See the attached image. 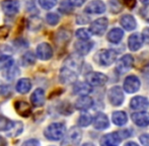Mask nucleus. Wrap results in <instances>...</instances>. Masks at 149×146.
I'll use <instances>...</instances> for the list:
<instances>
[{
	"instance_id": "f257e3e1",
	"label": "nucleus",
	"mask_w": 149,
	"mask_h": 146,
	"mask_svg": "<svg viewBox=\"0 0 149 146\" xmlns=\"http://www.w3.org/2000/svg\"><path fill=\"white\" fill-rule=\"evenodd\" d=\"M131 135L129 130H120L102 136L100 143V146H118L122 140L128 138Z\"/></svg>"
},
{
	"instance_id": "f03ea898",
	"label": "nucleus",
	"mask_w": 149,
	"mask_h": 146,
	"mask_svg": "<svg viewBox=\"0 0 149 146\" xmlns=\"http://www.w3.org/2000/svg\"><path fill=\"white\" fill-rule=\"evenodd\" d=\"M66 133V126L63 123H52L46 128L44 135L51 141H59L64 137Z\"/></svg>"
},
{
	"instance_id": "7ed1b4c3",
	"label": "nucleus",
	"mask_w": 149,
	"mask_h": 146,
	"mask_svg": "<svg viewBox=\"0 0 149 146\" xmlns=\"http://www.w3.org/2000/svg\"><path fill=\"white\" fill-rule=\"evenodd\" d=\"M117 52L114 50H102L96 55V61L102 66H110L116 61Z\"/></svg>"
},
{
	"instance_id": "20e7f679",
	"label": "nucleus",
	"mask_w": 149,
	"mask_h": 146,
	"mask_svg": "<svg viewBox=\"0 0 149 146\" xmlns=\"http://www.w3.org/2000/svg\"><path fill=\"white\" fill-rule=\"evenodd\" d=\"M108 26H109L108 18L100 17L91 22L89 31L91 34L95 35V36H102V35L106 33L107 29H108Z\"/></svg>"
},
{
	"instance_id": "39448f33",
	"label": "nucleus",
	"mask_w": 149,
	"mask_h": 146,
	"mask_svg": "<svg viewBox=\"0 0 149 146\" xmlns=\"http://www.w3.org/2000/svg\"><path fill=\"white\" fill-rule=\"evenodd\" d=\"M108 97L110 103L115 107H119L123 104L124 102V91L120 86H114L109 90Z\"/></svg>"
},
{
	"instance_id": "423d86ee",
	"label": "nucleus",
	"mask_w": 149,
	"mask_h": 146,
	"mask_svg": "<svg viewBox=\"0 0 149 146\" xmlns=\"http://www.w3.org/2000/svg\"><path fill=\"white\" fill-rule=\"evenodd\" d=\"M140 80L136 75H129L124 80V90L128 93H134L140 88Z\"/></svg>"
},
{
	"instance_id": "0eeeda50",
	"label": "nucleus",
	"mask_w": 149,
	"mask_h": 146,
	"mask_svg": "<svg viewBox=\"0 0 149 146\" xmlns=\"http://www.w3.org/2000/svg\"><path fill=\"white\" fill-rule=\"evenodd\" d=\"M1 8L6 15L13 16L19 10V1L18 0H3L1 2Z\"/></svg>"
},
{
	"instance_id": "6e6552de",
	"label": "nucleus",
	"mask_w": 149,
	"mask_h": 146,
	"mask_svg": "<svg viewBox=\"0 0 149 146\" xmlns=\"http://www.w3.org/2000/svg\"><path fill=\"white\" fill-rule=\"evenodd\" d=\"M37 57L44 61L51 59L53 57V49L48 43H41L37 47Z\"/></svg>"
},
{
	"instance_id": "1a4fd4ad",
	"label": "nucleus",
	"mask_w": 149,
	"mask_h": 146,
	"mask_svg": "<svg viewBox=\"0 0 149 146\" xmlns=\"http://www.w3.org/2000/svg\"><path fill=\"white\" fill-rule=\"evenodd\" d=\"M59 78L62 83L70 84V83H73L76 81L77 72L72 69H70V68L66 67V66H63L62 69H61V71H60Z\"/></svg>"
},
{
	"instance_id": "9d476101",
	"label": "nucleus",
	"mask_w": 149,
	"mask_h": 146,
	"mask_svg": "<svg viewBox=\"0 0 149 146\" xmlns=\"http://www.w3.org/2000/svg\"><path fill=\"white\" fill-rule=\"evenodd\" d=\"M85 78H86L87 83L90 85H93V86L104 85L108 81V77L100 72H90L85 76Z\"/></svg>"
},
{
	"instance_id": "9b49d317",
	"label": "nucleus",
	"mask_w": 149,
	"mask_h": 146,
	"mask_svg": "<svg viewBox=\"0 0 149 146\" xmlns=\"http://www.w3.org/2000/svg\"><path fill=\"white\" fill-rule=\"evenodd\" d=\"M84 11L89 14H100L106 11V5L100 0H94L89 2L85 7Z\"/></svg>"
},
{
	"instance_id": "f8f14e48",
	"label": "nucleus",
	"mask_w": 149,
	"mask_h": 146,
	"mask_svg": "<svg viewBox=\"0 0 149 146\" xmlns=\"http://www.w3.org/2000/svg\"><path fill=\"white\" fill-rule=\"evenodd\" d=\"M133 62H134L133 57L131 55H129V54H127V55L123 56L118 61V65L116 67V70L119 73H121V74L127 72L128 70H130L132 68Z\"/></svg>"
},
{
	"instance_id": "ddd939ff",
	"label": "nucleus",
	"mask_w": 149,
	"mask_h": 146,
	"mask_svg": "<svg viewBox=\"0 0 149 146\" xmlns=\"http://www.w3.org/2000/svg\"><path fill=\"white\" fill-rule=\"evenodd\" d=\"M81 131L79 130L78 128H71L70 130L68 131L66 135V139H65V143L72 146H76L78 145V143L80 142L81 140Z\"/></svg>"
},
{
	"instance_id": "4468645a",
	"label": "nucleus",
	"mask_w": 149,
	"mask_h": 146,
	"mask_svg": "<svg viewBox=\"0 0 149 146\" xmlns=\"http://www.w3.org/2000/svg\"><path fill=\"white\" fill-rule=\"evenodd\" d=\"M130 107L135 111H144L148 109L149 101L144 97H135L130 102Z\"/></svg>"
},
{
	"instance_id": "2eb2a0df",
	"label": "nucleus",
	"mask_w": 149,
	"mask_h": 146,
	"mask_svg": "<svg viewBox=\"0 0 149 146\" xmlns=\"http://www.w3.org/2000/svg\"><path fill=\"white\" fill-rule=\"evenodd\" d=\"M46 101L45 97V91L42 88H37L31 95V103L33 107H42L44 106Z\"/></svg>"
},
{
	"instance_id": "dca6fc26",
	"label": "nucleus",
	"mask_w": 149,
	"mask_h": 146,
	"mask_svg": "<svg viewBox=\"0 0 149 146\" xmlns=\"http://www.w3.org/2000/svg\"><path fill=\"white\" fill-rule=\"evenodd\" d=\"M81 65H82V59H81L79 54H77V55H72V56H70V57H68L64 63V66H66V67L70 68V69L74 70V71H76V72L79 71Z\"/></svg>"
},
{
	"instance_id": "f3484780",
	"label": "nucleus",
	"mask_w": 149,
	"mask_h": 146,
	"mask_svg": "<svg viewBox=\"0 0 149 146\" xmlns=\"http://www.w3.org/2000/svg\"><path fill=\"white\" fill-rule=\"evenodd\" d=\"M131 119L139 127H146L149 125V114L146 112L134 113L131 115Z\"/></svg>"
},
{
	"instance_id": "a211bd4d",
	"label": "nucleus",
	"mask_w": 149,
	"mask_h": 146,
	"mask_svg": "<svg viewBox=\"0 0 149 146\" xmlns=\"http://www.w3.org/2000/svg\"><path fill=\"white\" fill-rule=\"evenodd\" d=\"M14 109L16 113L22 117H30L31 114V108L26 102L24 101H17L14 103Z\"/></svg>"
},
{
	"instance_id": "6ab92c4d",
	"label": "nucleus",
	"mask_w": 149,
	"mask_h": 146,
	"mask_svg": "<svg viewBox=\"0 0 149 146\" xmlns=\"http://www.w3.org/2000/svg\"><path fill=\"white\" fill-rule=\"evenodd\" d=\"M109 119L102 113H97L93 118V127L97 130H104L109 127Z\"/></svg>"
},
{
	"instance_id": "aec40b11",
	"label": "nucleus",
	"mask_w": 149,
	"mask_h": 146,
	"mask_svg": "<svg viewBox=\"0 0 149 146\" xmlns=\"http://www.w3.org/2000/svg\"><path fill=\"white\" fill-rule=\"evenodd\" d=\"M92 47H93V43L89 41H78L74 45V48L76 50L77 54H79L80 56L88 54Z\"/></svg>"
},
{
	"instance_id": "412c9836",
	"label": "nucleus",
	"mask_w": 149,
	"mask_h": 146,
	"mask_svg": "<svg viewBox=\"0 0 149 146\" xmlns=\"http://www.w3.org/2000/svg\"><path fill=\"white\" fill-rule=\"evenodd\" d=\"M92 105H93V101H92V99L89 97L88 95H82V97H78L74 104L75 108L80 111L88 110L89 108L92 107Z\"/></svg>"
},
{
	"instance_id": "4be33fe9",
	"label": "nucleus",
	"mask_w": 149,
	"mask_h": 146,
	"mask_svg": "<svg viewBox=\"0 0 149 146\" xmlns=\"http://www.w3.org/2000/svg\"><path fill=\"white\" fill-rule=\"evenodd\" d=\"M91 85L87 82H76L73 86V92L80 97L87 95L89 92H91Z\"/></svg>"
},
{
	"instance_id": "5701e85b",
	"label": "nucleus",
	"mask_w": 149,
	"mask_h": 146,
	"mask_svg": "<svg viewBox=\"0 0 149 146\" xmlns=\"http://www.w3.org/2000/svg\"><path fill=\"white\" fill-rule=\"evenodd\" d=\"M142 44H143V39L142 36L139 34H133L129 37V41H128V46L131 51H137L141 48Z\"/></svg>"
},
{
	"instance_id": "b1692460",
	"label": "nucleus",
	"mask_w": 149,
	"mask_h": 146,
	"mask_svg": "<svg viewBox=\"0 0 149 146\" xmlns=\"http://www.w3.org/2000/svg\"><path fill=\"white\" fill-rule=\"evenodd\" d=\"M120 24L127 31H133L136 28V24H137L135 18L130 14H125V15L122 16L120 18Z\"/></svg>"
},
{
	"instance_id": "393cba45",
	"label": "nucleus",
	"mask_w": 149,
	"mask_h": 146,
	"mask_svg": "<svg viewBox=\"0 0 149 146\" xmlns=\"http://www.w3.org/2000/svg\"><path fill=\"white\" fill-rule=\"evenodd\" d=\"M31 88V82L29 78H22L17 81L16 83L15 89L17 92L22 93V95H26Z\"/></svg>"
},
{
	"instance_id": "a878e982",
	"label": "nucleus",
	"mask_w": 149,
	"mask_h": 146,
	"mask_svg": "<svg viewBox=\"0 0 149 146\" xmlns=\"http://www.w3.org/2000/svg\"><path fill=\"white\" fill-rule=\"evenodd\" d=\"M124 37V32L121 29L115 28L113 30H111L108 34V41L111 42L113 44H118Z\"/></svg>"
},
{
	"instance_id": "bb28decb",
	"label": "nucleus",
	"mask_w": 149,
	"mask_h": 146,
	"mask_svg": "<svg viewBox=\"0 0 149 146\" xmlns=\"http://www.w3.org/2000/svg\"><path fill=\"white\" fill-rule=\"evenodd\" d=\"M112 119H113L114 124L117 125V126H124L128 121L127 114H126L125 112H122V111H118V112L113 113Z\"/></svg>"
},
{
	"instance_id": "cd10ccee",
	"label": "nucleus",
	"mask_w": 149,
	"mask_h": 146,
	"mask_svg": "<svg viewBox=\"0 0 149 146\" xmlns=\"http://www.w3.org/2000/svg\"><path fill=\"white\" fill-rule=\"evenodd\" d=\"M14 65V60L12 57L8 55L0 56V71L1 70H7Z\"/></svg>"
},
{
	"instance_id": "c85d7f7f",
	"label": "nucleus",
	"mask_w": 149,
	"mask_h": 146,
	"mask_svg": "<svg viewBox=\"0 0 149 146\" xmlns=\"http://www.w3.org/2000/svg\"><path fill=\"white\" fill-rule=\"evenodd\" d=\"M14 122L0 115V131H9L13 127Z\"/></svg>"
},
{
	"instance_id": "c756f323",
	"label": "nucleus",
	"mask_w": 149,
	"mask_h": 146,
	"mask_svg": "<svg viewBox=\"0 0 149 146\" xmlns=\"http://www.w3.org/2000/svg\"><path fill=\"white\" fill-rule=\"evenodd\" d=\"M35 62H36V56L31 51L26 52L22 58V64H24V66L33 65V64H35Z\"/></svg>"
},
{
	"instance_id": "7c9ffc66",
	"label": "nucleus",
	"mask_w": 149,
	"mask_h": 146,
	"mask_svg": "<svg viewBox=\"0 0 149 146\" xmlns=\"http://www.w3.org/2000/svg\"><path fill=\"white\" fill-rule=\"evenodd\" d=\"M91 122H93V119H92V117L90 116L88 113H83L78 118V125L81 127L88 126V125L91 124Z\"/></svg>"
},
{
	"instance_id": "2f4dec72",
	"label": "nucleus",
	"mask_w": 149,
	"mask_h": 146,
	"mask_svg": "<svg viewBox=\"0 0 149 146\" xmlns=\"http://www.w3.org/2000/svg\"><path fill=\"white\" fill-rule=\"evenodd\" d=\"M77 39H79L80 41H88L90 39V31L86 30V29H79V30L76 31L75 33Z\"/></svg>"
},
{
	"instance_id": "473e14b6",
	"label": "nucleus",
	"mask_w": 149,
	"mask_h": 146,
	"mask_svg": "<svg viewBox=\"0 0 149 146\" xmlns=\"http://www.w3.org/2000/svg\"><path fill=\"white\" fill-rule=\"evenodd\" d=\"M39 4L42 8L49 10L52 9L57 4V0H39Z\"/></svg>"
},
{
	"instance_id": "72a5a7b5",
	"label": "nucleus",
	"mask_w": 149,
	"mask_h": 146,
	"mask_svg": "<svg viewBox=\"0 0 149 146\" xmlns=\"http://www.w3.org/2000/svg\"><path fill=\"white\" fill-rule=\"evenodd\" d=\"M46 20H47V22L50 26H56V24L59 22L60 16L58 15L57 13L51 12V13H48L47 15H46Z\"/></svg>"
},
{
	"instance_id": "f704fd0d",
	"label": "nucleus",
	"mask_w": 149,
	"mask_h": 146,
	"mask_svg": "<svg viewBox=\"0 0 149 146\" xmlns=\"http://www.w3.org/2000/svg\"><path fill=\"white\" fill-rule=\"evenodd\" d=\"M22 129H24V125L22 124L20 122H14V125L9 131H12L11 134H9L8 136H11V137H14V136H17L18 134L22 132Z\"/></svg>"
},
{
	"instance_id": "c9c22d12",
	"label": "nucleus",
	"mask_w": 149,
	"mask_h": 146,
	"mask_svg": "<svg viewBox=\"0 0 149 146\" xmlns=\"http://www.w3.org/2000/svg\"><path fill=\"white\" fill-rule=\"evenodd\" d=\"M72 4L70 3V1H67V0H65V1H62L61 2V5H60V11L63 12V13H70V12H72L73 8H72Z\"/></svg>"
},
{
	"instance_id": "e433bc0d",
	"label": "nucleus",
	"mask_w": 149,
	"mask_h": 146,
	"mask_svg": "<svg viewBox=\"0 0 149 146\" xmlns=\"http://www.w3.org/2000/svg\"><path fill=\"white\" fill-rule=\"evenodd\" d=\"M109 5H110V9L113 13H119L120 11H122V5L119 0H111Z\"/></svg>"
},
{
	"instance_id": "4c0bfd02",
	"label": "nucleus",
	"mask_w": 149,
	"mask_h": 146,
	"mask_svg": "<svg viewBox=\"0 0 149 146\" xmlns=\"http://www.w3.org/2000/svg\"><path fill=\"white\" fill-rule=\"evenodd\" d=\"M9 33H10L9 26H0V42L7 39V37L9 36Z\"/></svg>"
},
{
	"instance_id": "58836bf2",
	"label": "nucleus",
	"mask_w": 149,
	"mask_h": 146,
	"mask_svg": "<svg viewBox=\"0 0 149 146\" xmlns=\"http://www.w3.org/2000/svg\"><path fill=\"white\" fill-rule=\"evenodd\" d=\"M40 141L38 139H30L22 143V146H40Z\"/></svg>"
},
{
	"instance_id": "ea45409f",
	"label": "nucleus",
	"mask_w": 149,
	"mask_h": 146,
	"mask_svg": "<svg viewBox=\"0 0 149 146\" xmlns=\"http://www.w3.org/2000/svg\"><path fill=\"white\" fill-rule=\"evenodd\" d=\"M140 14H141V16L146 20V22H149V6L142 8V9L140 10Z\"/></svg>"
},
{
	"instance_id": "a19ab883",
	"label": "nucleus",
	"mask_w": 149,
	"mask_h": 146,
	"mask_svg": "<svg viewBox=\"0 0 149 146\" xmlns=\"http://www.w3.org/2000/svg\"><path fill=\"white\" fill-rule=\"evenodd\" d=\"M139 140L142 145L149 146V134H142L141 136L139 137Z\"/></svg>"
},
{
	"instance_id": "79ce46f5",
	"label": "nucleus",
	"mask_w": 149,
	"mask_h": 146,
	"mask_svg": "<svg viewBox=\"0 0 149 146\" xmlns=\"http://www.w3.org/2000/svg\"><path fill=\"white\" fill-rule=\"evenodd\" d=\"M142 39H143L144 43L149 44V28H146L143 31V33H142Z\"/></svg>"
},
{
	"instance_id": "37998d69",
	"label": "nucleus",
	"mask_w": 149,
	"mask_h": 146,
	"mask_svg": "<svg viewBox=\"0 0 149 146\" xmlns=\"http://www.w3.org/2000/svg\"><path fill=\"white\" fill-rule=\"evenodd\" d=\"M123 3H124V5H126L128 8L132 9V8L136 5V0H123Z\"/></svg>"
},
{
	"instance_id": "c03bdc74",
	"label": "nucleus",
	"mask_w": 149,
	"mask_h": 146,
	"mask_svg": "<svg viewBox=\"0 0 149 146\" xmlns=\"http://www.w3.org/2000/svg\"><path fill=\"white\" fill-rule=\"evenodd\" d=\"M73 6H81L86 0H69Z\"/></svg>"
},
{
	"instance_id": "a18cd8bd",
	"label": "nucleus",
	"mask_w": 149,
	"mask_h": 146,
	"mask_svg": "<svg viewBox=\"0 0 149 146\" xmlns=\"http://www.w3.org/2000/svg\"><path fill=\"white\" fill-rule=\"evenodd\" d=\"M6 144H7L6 140L2 136H0V146H6Z\"/></svg>"
},
{
	"instance_id": "49530a36",
	"label": "nucleus",
	"mask_w": 149,
	"mask_h": 146,
	"mask_svg": "<svg viewBox=\"0 0 149 146\" xmlns=\"http://www.w3.org/2000/svg\"><path fill=\"white\" fill-rule=\"evenodd\" d=\"M124 146H139V145L136 144L135 142H128V143H126Z\"/></svg>"
},
{
	"instance_id": "de8ad7c7",
	"label": "nucleus",
	"mask_w": 149,
	"mask_h": 146,
	"mask_svg": "<svg viewBox=\"0 0 149 146\" xmlns=\"http://www.w3.org/2000/svg\"><path fill=\"white\" fill-rule=\"evenodd\" d=\"M140 2H141L143 5L149 6V0H140Z\"/></svg>"
},
{
	"instance_id": "09e8293b",
	"label": "nucleus",
	"mask_w": 149,
	"mask_h": 146,
	"mask_svg": "<svg viewBox=\"0 0 149 146\" xmlns=\"http://www.w3.org/2000/svg\"><path fill=\"white\" fill-rule=\"evenodd\" d=\"M82 146H94L92 143H85V144H83Z\"/></svg>"
}]
</instances>
